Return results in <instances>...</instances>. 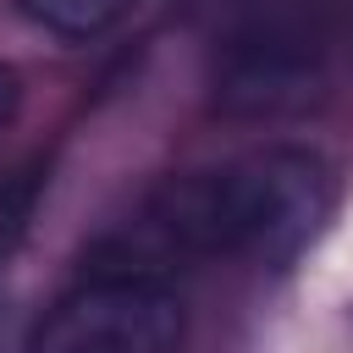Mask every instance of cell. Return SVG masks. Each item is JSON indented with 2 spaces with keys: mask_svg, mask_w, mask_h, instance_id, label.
Returning a JSON list of instances; mask_svg holds the SVG:
<instances>
[{
  "mask_svg": "<svg viewBox=\"0 0 353 353\" xmlns=\"http://www.w3.org/2000/svg\"><path fill=\"white\" fill-rule=\"evenodd\" d=\"M17 110H22V77H17V66H6V61H0V138L11 132Z\"/></svg>",
  "mask_w": 353,
  "mask_h": 353,
  "instance_id": "8992f818",
  "label": "cell"
},
{
  "mask_svg": "<svg viewBox=\"0 0 353 353\" xmlns=\"http://www.w3.org/2000/svg\"><path fill=\"white\" fill-rule=\"evenodd\" d=\"M325 215L331 165L309 149L270 143L154 188L143 210L99 243L94 265L165 276L171 259H243L281 270L314 243Z\"/></svg>",
  "mask_w": 353,
  "mask_h": 353,
  "instance_id": "6da1fadb",
  "label": "cell"
},
{
  "mask_svg": "<svg viewBox=\"0 0 353 353\" xmlns=\"http://www.w3.org/2000/svg\"><path fill=\"white\" fill-rule=\"evenodd\" d=\"M22 6H28L33 22H44V28L61 33V39H94V33H105L132 0H22Z\"/></svg>",
  "mask_w": 353,
  "mask_h": 353,
  "instance_id": "277c9868",
  "label": "cell"
},
{
  "mask_svg": "<svg viewBox=\"0 0 353 353\" xmlns=\"http://www.w3.org/2000/svg\"><path fill=\"white\" fill-rule=\"evenodd\" d=\"M320 77V44L303 22L287 17H259L248 22L221 61V99L232 110H281L292 99L309 94V83Z\"/></svg>",
  "mask_w": 353,
  "mask_h": 353,
  "instance_id": "3957f363",
  "label": "cell"
},
{
  "mask_svg": "<svg viewBox=\"0 0 353 353\" xmlns=\"http://www.w3.org/2000/svg\"><path fill=\"white\" fill-rule=\"evenodd\" d=\"M188 309L165 276L88 265L33 325L28 353H182Z\"/></svg>",
  "mask_w": 353,
  "mask_h": 353,
  "instance_id": "7a4b0ae2",
  "label": "cell"
},
{
  "mask_svg": "<svg viewBox=\"0 0 353 353\" xmlns=\"http://www.w3.org/2000/svg\"><path fill=\"white\" fill-rule=\"evenodd\" d=\"M39 188H44L39 165H11V171H0V265H6V259L17 254V243H22V232H28L33 210H39Z\"/></svg>",
  "mask_w": 353,
  "mask_h": 353,
  "instance_id": "5b68a950",
  "label": "cell"
}]
</instances>
